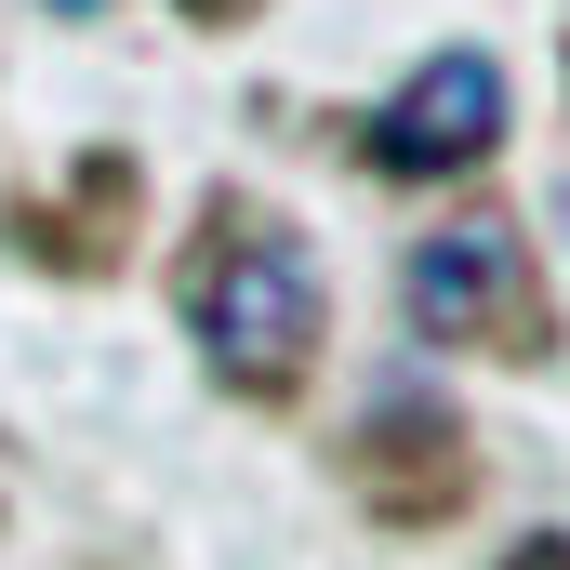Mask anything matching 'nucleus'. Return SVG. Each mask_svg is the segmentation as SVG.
Instances as JSON below:
<instances>
[{"mask_svg": "<svg viewBox=\"0 0 570 570\" xmlns=\"http://www.w3.org/2000/svg\"><path fill=\"white\" fill-rule=\"evenodd\" d=\"M186 332H199V358H213V385H239V399H292L305 372H318V332H332V292H318V253L292 239L279 213H213L199 226V253H186Z\"/></svg>", "mask_w": 570, "mask_h": 570, "instance_id": "1", "label": "nucleus"}, {"mask_svg": "<svg viewBox=\"0 0 570 570\" xmlns=\"http://www.w3.org/2000/svg\"><path fill=\"white\" fill-rule=\"evenodd\" d=\"M399 305L425 345H491V358H544V292H531V239L504 213H451L425 253L399 266Z\"/></svg>", "mask_w": 570, "mask_h": 570, "instance_id": "2", "label": "nucleus"}, {"mask_svg": "<svg viewBox=\"0 0 570 570\" xmlns=\"http://www.w3.org/2000/svg\"><path fill=\"white\" fill-rule=\"evenodd\" d=\"M491 146H504V67L464 40V53H425V67L372 107L358 159H372L385 186H451V173H478Z\"/></svg>", "mask_w": 570, "mask_h": 570, "instance_id": "3", "label": "nucleus"}, {"mask_svg": "<svg viewBox=\"0 0 570 570\" xmlns=\"http://www.w3.org/2000/svg\"><path fill=\"white\" fill-rule=\"evenodd\" d=\"M464 425L451 412H425V399H385L372 425L345 438V491L372 504V518H451L464 504Z\"/></svg>", "mask_w": 570, "mask_h": 570, "instance_id": "4", "label": "nucleus"}, {"mask_svg": "<svg viewBox=\"0 0 570 570\" xmlns=\"http://www.w3.org/2000/svg\"><path fill=\"white\" fill-rule=\"evenodd\" d=\"M518 570H570V531H531V558Z\"/></svg>", "mask_w": 570, "mask_h": 570, "instance_id": "5", "label": "nucleus"}, {"mask_svg": "<svg viewBox=\"0 0 570 570\" xmlns=\"http://www.w3.org/2000/svg\"><path fill=\"white\" fill-rule=\"evenodd\" d=\"M173 13H199V27H226V13H239V0H173Z\"/></svg>", "mask_w": 570, "mask_h": 570, "instance_id": "6", "label": "nucleus"}, {"mask_svg": "<svg viewBox=\"0 0 570 570\" xmlns=\"http://www.w3.org/2000/svg\"><path fill=\"white\" fill-rule=\"evenodd\" d=\"M558 226H570V186H558Z\"/></svg>", "mask_w": 570, "mask_h": 570, "instance_id": "7", "label": "nucleus"}]
</instances>
